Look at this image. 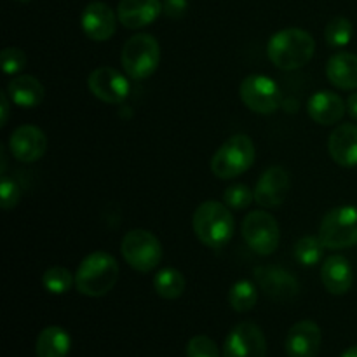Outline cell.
<instances>
[{
  "label": "cell",
  "instance_id": "obj_1",
  "mask_svg": "<svg viewBox=\"0 0 357 357\" xmlns=\"http://www.w3.org/2000/svg\"><path fill=\"white\" fill-rule=\"evenodd\" d=\"M316 52V40L302 28H286L271 37L267 44V56L272 65L281 70H298L312 59Z\"/></svg>",
  "mask_w": 357,
  "mask_h": 357
},
{
  "label": "cell",
  "instance_id": "obj_2",
  "mask_svg": "<svg viewBox=\"0 0 357 357\" xmlns=\"http://www.w3.org/2000/svg\"><path fill=\"white\" fill-rule=\"evenodd\" d=\"M192 229L204 246L218 250L230 243L236 232V222L225 202L204 201L194 211Z\"/></svg>",
  "mask_w": 357,
  "mask_h": 357
},
{
  "label": "cell",
  "instance_id": "obj_3",
  "mask_svg": "<svg viewBox=\"0 0 357 357\" xmlns=\"http://www.w3.org/2000/svg\"><path fill=\"white\" fill-rule=\"evenodd\" d=\"M119 264L107 251H94L80 261L75 274V288L80 295L98 298L114 289L119 281Z\"/></svg>",
  "mask_w": 357,
  "mask_h": 357
},
{
  "label": "cell",
  "instance_id": "obj_4",
  "mask_svg": "<svg viewBox=\"0 0 357 357\" xmlns=\"http://www.w3.org/2000/svg\"><path fill=\"white\" fill-rule=\"evenodd\" d=\"M255 162V143L250 136H230L215 152L211 171L220 180H232L246 173Z\"/></svg>",
  "mask_w": 357,
  "mask_h": 357
},
{
  "label": "cell",
  "instance_id": "obj_5",
  "mask_svg": "<svg viewBox=\"0 0 357 357\" xmlns=\"http://www.w3.org/2000/svg\"><path fill=\"white\" fill-rule=\"evenodd\" d=\"M122 68L131 79L145 80L155 73L160 63V45L150 33H136L122 47Z\"/></svg>",
  "mask_w": 357,
  "mask_h": 357
},
{
  "label": "cell",
  "instance_id": "obj_6",
  "mask_svg": "<svg viewBox=\"0 0 357 357\" xmlns=\"http://www.w3.org/2000/svg\"><path fill=\"white\" fill-rule=\"evenodd\" d=\"M121 253L129 267L138 272H152L162 261V244L150 230H129L121 243Z\"/></svg>",
  "mask_w": 357,
  "mask_h": 357
},
{
  "label": "cell",
  "instance_id": "obj_7",
  "mask_svg": "<svg viewBox=\"0 0 357 357\" xmlns=\"http://www.w3.org/2000/svg\"><path fill=\"white\" fill-rule=\"evenodd\" d=\"M319 237L328 250H347L357 244V206H338L324 215Z\"/></svg>",
  "mask_w": 357,
  "mask_h": 357
},
{
  "label": "cell",
  "instance_id": "obj_8",
  "mask_svg": "<svg viewBox=\"0 0 357 357\" xmlns=\"http://www.w3.org/2000/svg\"><path fill=\"white\" fill-rule=\"evenodd\" d=\"M241 234H243V239L248 248L260 257H268V255L275 253V250L279 248V241H281L279 223L275 222L271 213L264 211V209L251 211L244 218Z\"/></svg>",
  "mask_w": 357,
  "mask_h": 357
},
{
  "label": "cell",
  "instance_id": "obj_9",
  "mask_svg": "<svg viewBox=\"0 0 357 357\" xmlns=\"http://www.w3.org/2000/svg\"><path fill=\"white\" fill-rule=\"evenodd\" d=\"M241 100L251 112L271 115L281 107V89L274 79L267 75H248L239 87Z\"/></svg>",
  "mask_w": 357,
  "mask_h": 357
},
{
  "label": "cell",
  "instance_id": "obj_10",
  "mask_svg": "<svg viewBox=\"0 0 357 357\" xmlns=\"http://www.w3.org/2000/svg\"><path fill=\"white\" fill-rule=\"evenodd\" d=\"M223 357H267L264 331L250 321L234 326L223 344Z\"/></svg>",
  "mask_w": 357,
  "mask_h": 357
},
{
  "label": "cell",
  "instance_id": "obj_11",
  "mask_svg": "<svg viewBox=\"0 0 357 357\" xmlns=\"http://www.w3.org/2000/svg\"><path fill=\"white\" fill-rule=\"evenodd\" d=\"M258 288L274 302H289L300 293V282L291 272L275 265H261L253 272Z\"/></svg>",
  "mask_w": 357,
  "mask_h": 357
},
{
  "label": "cell",
  "instance_id": "obj_12",
  "mask_svg": "<svg viewBox=\"0 0 357 357\" xmlns=\"http://www.w3.org/2000/svg\"><path fill=\"white\" fill-rule=\"evenodd\" d=\"M87 86L94 98L108 105H119L126 101L129 91H131L126 75H122L119 70L112 68V66H100V68L93 70L87 79Z\"/></svg>",
  "mask_w": 357,
  "mask_h": 357
},
{
  "label": "cell",
  "instance_id": "obj_13",
  "mask_svg": "<svg viewBox=\"0 0 357 357\" xmlns=\"http://www.w3.org/2000/svg\"><path fill=\"white\" fill-rule=\"evenodd\" d=\"M289 187H291V180L284 167H268L255 187V202L265 209L279 208L288 197Z\"/></svg>",
  "mask_w": 357,
  "mask_h": 357
},
{
  "label": "cell",
  "instance_id": "obj_14",
  "mask_svg": "<svg viewBox=\"0 0 357 357\" xmlns=\"http://www.w3.org/2000/svg\"><path fill=\"white\" fill-rule=\"evenodd\" d=\"M10 155L24 164L37 162L47 150V138L37 126H20L9 138Z\"/></svg>",
  "mask_w": 357,
  "mask_h": 357
},
{
  "label": "cell",
  "instance_id": "obj_15",
  "mask_svg": "<svg viewBox=\"0 0 357 357\" xmlns=\"http://www.w3.org/2000/svg\"><path fill=\"white\" fill-rule=\"evenodd\" d=\"M117 14L108 3L91 2L80 16V26L87 38L94 42H105L112 38L117 30Z\"/></svg>",
  "mask_w": 357,
  "mask_h": 357
},
{
  "label": "cell",
  "instance_id": "obj_16",
  "mask_svg": "<svg viewBox=\"0 0 357 357\" xmlns=\"http://www.w3.org/2000/svg\"><path fill=\"white\" fill-rule=\"evenodd\" d=\"M321 342L323 333L314 321H298L286 337V354L288 357H316L321 351Z\"/></svg>",
  "mask_w": 357,
  "mask_h": 357
},
{
  "label": "cell",
  "instance_id": "obj_17",
  "mask_svg": "<svg viewBox=\"0 0 357 357\" xmlns=\"http://www.w3.org/2000/svg\"><path fill=\"white\" fill-rule=\"evenodd\" d=\"M162 13L160 0H121L117 6L119 23L128 30L149 26Z\"/></svg>",
  "mask_w": 357,
  "mask_h": 357
},
{
  "label": "cell",
  "instance_id": "obj_18",
  "mask_svg": "<svg viewBox=\"0 0 357 357\" xmlns=\"http://www.w3.org/2000/svg\"><path fill=\"white\" fill-rule=\"evenodd\" d=\"M307 112L316 124L335 126L344 119L345 112H347V103L331 91H317L310 96L309 103H307Z\"/></svg>",
  "mask_w": 357,
  "mask_h": 357
},
{
  "label": "cell",
  "instance_id": "obj_19",
  "mask_svg": "<svg viewBox=\"0 0 357 357\" xmlns=\"http://www.w3.org/2000/svg\"><path fill=\"white\" fill-rule=\"evenodd\" d=\"M330 157L340 167H357V126L340 124L328 139Z\"/></svg>",
  "mask_w": 357,
  "mask_h": 357
},
{
  "label": "cell",
  "instance_id": "obj_20",
  "mask_svg": "<svg viewBox=\"0 0 357 357\" xmlns=\"http://www.w3.org/2000/svg\"><path fill=\"white\" fill-rule=\"evenodd\" d=\"M321 281L331 295H345L352 288V281H354L352 265L342 255L330 257L321 267Z\"/></svg>",
  "mask_w": 357,
  "mask_h": 357
},
{
  "label": "cell",
  "instance_id": "obj_21",
  "mask_svg": "<svg viewBox=\"0 0 357 357\" xmlns=\"http://www.w3.org/2000/svg\"><path fill=\"white\" fill-rule=\"evenodd\" d=\"M328 80L335 87L344 91L357 89V54L352 52H337L328 59Z\"/></svg>",
  "mask_w": 357,
  "mask_h": 357
},
{
  "label": "cell",
  "instance_id": "obj_22",
  "mask_svg": "<svg viewBox=\"0 0 357 357\" xmlns=\"http://www.w3.org/2000/svg\"><path fill=\"white\" fill-rule=\"evenodd\" d=\"M7 94L20 108H35L44 100V86L33 75H21L10 80Z\"/></svg>",
  "mask_w": 357,
  "mask_h": 357
},
{
  "label": "cell",
  "instance_id": "obj_23",
  "mask_svg": "<svg viewBox=\"0 0 357 357\" xmlns=\"http://www.w3.org/2000/svg\"><path fill=\"white\" fill-rule=\"evenodd\" d=\"M72 338L61 326H47L38 333L35 344L37 357H68Z\"/></svg>",
  "mask_w": 357,
  "mask_h": 357
},
{
  "label": "cell",
  "instance_id": "obj_24",
  "mask_svg": "<svg viewBox=\"0 0 357 357\" xmlns=\"http://www.w3.org/2000/svg\"><path fill=\"white\" fill-rule=\"evenodd\" d=\"M153 289L164 300H176L185 293V278L180 271L166 267L153 278Z\"/></svg>",
  "mask_w": 357,
  "mask_h": 357
},
{
  "label": "cell",
  "instance_id": "obj_25",
  "mask_svg": "<svg viewBox=\"0 0 357 357\" xmlns=\"http://www.w3.org/2000/svg\"><path fill=\"white\" fill-rule=\"evenodd\" d=\"M324 244L321 237L314 236H303L296 241L295 248H293V255H295L296 261L303 267H314L321 261L324 255Z\"/></svg>",
  "mask_w": 357,
  "mask_h": 357
},
{
  "label": "cell",
  "instance_id": "obj_26",
  "mask_svg": "<svg viewBox=\"0 0 357 357\" xmlns=\"http://www.w3.org/2000/svg\"><path fill=\"white\" fill-rule=\"evenodd\" d=\"M258 302V289L251 281H237L229 291V303L236 312H250Z\"/></svg>",
  "mask_w": 357,
  "mask_h": 357
},
{
  "label": "cell",
  "instance_id": "obj_27",
  "mask_svg": "<svg viewBox=\"0 0 357 357\" xmlns=\"http://www.w3.org/2000/svg\"><path fill=\"white\" fill-rule=\"evenodd\" d=\"M352 35H354V26H352L351 20L344 16L330 20V23L324 28V38L330 47H345L347 44H351Z\"/></svg>",
  "mask_w": 357,
  "mask_h": 357
},
{
  "label": "cell",
  "instance_id": "obj_28",
  "mask_svg": "<svg viewBox=\"0 0 357 357\" xmlns=\"http://www.w3.org/2000/svg\"><path fill=\"white\" fill-rule=\"evenodd\" d=\"M75 284V275L65 267H51L42 275V286L52 295H63Z\"/></svg>",
  "mask_w": 357,
  "mask_h": 357
},
{
  "label": "cell",
  "instance_id": "obj_29",
  "mask_svg": "<svg viewBox=\"0 0 357 357\" xmlns=\"http://www.w3.org/2000/svg\"><path fill=\"white\" fill-rule=\"evenodd\" d=\"M255 201V190H251L248 185L244 183H236L230 185L225 192H223V202L225 206H229L230 209H246L248 206H251V202Z\"/></svg>",
  "mask_w": 357,
  "mask_h": 357
},
{
  "label": "cell",
  "instance_id": "obj_30",
  "mask_svg": "<svg viewBox=\"0 0 357 357\" xmlns=\"http://www.w3.org/2000/svg\"><path fill=\"white\" fill-rule=\"evenodd\" d=\"M187 357H222L218 345L206 335H195L187 344Z\"/></svg>",
  "mask_w": 357,
  "mask_h": 357
},
{
  "label": "cell",
  "instance_id": "obj_31",
  "mask_svg": "<svg viewBox=\"0 0 357 357\" xmlns=\"http://www.w3.org/2000/svg\"><path fill=\"white\" fill-rule=\"evenodd\" d=\"M0 58H2V70L6 75H16V73H20L28 61L26 54L20 47H6L2 51V54H0Z\"/></svg>",
  "mask_w": 357,
  "mask_h": 357
},
{
  "label": "cell",
  "instance_id": "obj_32",
  "mask_svg": "<svg viewBox=\"0 0 357 357\" xmlns=\"http://www.w3.org/2000/svg\"><path fill=\"white\" fill-rule=\"evenodd\" d=\"M0 197H2V208L6 211H10L17 206L21 197V188L20 185L9 176L2 174V181H0Z\"/></svg>",
  "mask_w": 357,
  "mask_h": 357
},
{
  "label": "cell",
  "instance_id": "obj_33",
  "mask_svg": "<svg viewBox=\"0 0 357 357\" xmlns=\"http://www.w3.org/2000/svg\"><path fill=\"white\" fill-rule=\"evenodd\" d=\"M188 10V0H162V13L171 20H181Z\"/></svg>",
  "mask_w": 357,
  "mask_h": 357
},
{
  "label": "cell",
  "instance_id": "obj_34",
  "mask_svg": "<svg viewBox=\"0 0 357 357\" xmlns=\"http://www.w3.org/2000/svg\"><path fill=\"white\" fill-rule=\"evenodd\" d=\"M0 105H2V119H0V126H6L7 124V119H9V94H7V91H2L0 93Z\"/></svg>",
  "mask_w": 357,
  "mask_h": 357
},
{
  "label": "cell",
  "instance_id": "obj_35",
  "mask_svg": "<svg viewBox=\"0 0 357 357\" xmlns=\"http://www.w3.org/2000/svg\"><path fill=\"white\" fill-rule=\"evenodd\" d=\"M347 112L354 121H357V91L352 93L347 100Z\"/></svg>",
  "mask_w": 357,
  "mask_h": 357
},
{
  "label": "cell",
  "instance_id": "obj_36",
  "mask_svg": "<svg viewBox=\"0 0 357 357\" xmlns=\"http://www.w3.org/2000/svg\"><path fill=\"white\" fill-rule=\"evenodd\" d=\"M340 357H357V345H354V347H351V349H347V351H345Z\"/></svg>",
  "mask_w": 357,
  "mask_h": 357
},
{
  "label": "cell",
  "instance_id": "obj_37",
  "mask_svg": "<svg viewBox=\"0 0 357 357\" xmlns=\"http://www.w3.org/2000/svg\"><path fill=\"white\" fill-rule=\"evenodd\" d=\"M16 2H21V3H26V2H30V0H16Z\"/></svg>",
  "mask_w": 357,
  "mask_h": 357
}]
</instances>
